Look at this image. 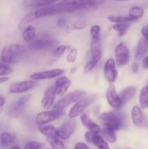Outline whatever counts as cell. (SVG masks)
I'll return each instance as SVG.
<instances>
[{"instance_id":"obj_1","label":"cell","mask_w":148,"mask_h":149,"mask_svg":"<svg viewBox=\"0 0 148 149\" xmlns=\"http://www.w3.org/2000/svg\"><path fill=\"white\" fill-rule=\"evenodd\" d=\"M78 10H81V9L77 7H74V6L68 5V4H63L62 2H59L57 4H53L49 6H46V7H39L34 12H31V13L33 15V19L35 20L36 19L49 17V16H53L55 15L73 13V12H75Z\"/></svg>"},{"instance_id":"obj_2","label":"cell","mask_w":148,"mask_h":149,"mask_svg":"<svg viewBox=\"0 0 148 149\" xmlns=\"http://www.w3.org/2000/svg\"><path fill=\"white\" fill-rule=\"evenodd\" d=\"M23 48L19 44L7 45L1 52V61L5 64H15L21 59Z\"/></svg>"},{"instance_id":"obj_3","label":"cell","mask_w":148,"mask_h":149,"mask_svg":"<svg viewBox=\"0 0 148 149\" xmlns=\"http://www.w3.org/2000/svg\"><path fill=\"white\" fill-rule=\"evenodd\" d=\"M87 95V93L84 90H75L68 94L65 95L59 100L55 102L52 106V109H64L71 105L74 104L78 100H81L83 97Z\"/></svg>"},{"instance_id":"obj_4","label":"cell","mask_w":148,"mask_h":149,"mask_svg":"<svg viewBox=\"0 0 148 149\" xmlns=\"http://www.w3.org/2000/svg\"><path fill=\"white\" fill-rule=\"evenodd\" d=\"M97 95L96 94L86 96L81 100H78L76 103L73 104V106L70 109L68 116L71 119H74L84 113V111L88 109L90 106L93 104L97 100Z\"/></svg>"},{"instance_id":"obj_5","label":"cell","mask_w":148,"mask_h":149,"mask_svg":"<svg viewBox=\"0 0 148 149\" xmlns=\"http://www.w3.org/2000/svg\"><path fill=\"white\" fill-rule=\"evenodd\" d=\"M65 109H55L52 110H45L40 112L36 115L35 118V122L38 126L47 125L50 122H54L65 115Z\"/></svg>"},{"instance_id":"obj_6","label":"cell","mask_w":148,"mask_h":149,"mask_svg":"<svg viewBox=\"0 0 148 149\" xmlns=\"http://www.w3.org/2000/svg\"><path fill=\"white\" fill-rule=\"evenodd\" d=\"M103 127L110 128L115 131L120 130L122 126V119L120 116L114 112H104L98 117Z\"/></svg>"},{"instance_id":"obj_7","label":"cell","mask_w":148,"mask_h":149,"mask_svg":"<svg viewBox=\"0 0 148 149\" xmlns=\"http://www.w3.org/2000/svg\"><path fill=\"white\" fill-rule=\"evenodd\" d=\"M115 61L118 67L125 66L130 61V50L123 42H120L116 45L115 49Z\"/></svg>"},{"instance_id":"obj_8","label":"cell","mask_w":148,"mask_h":149,"mask_svg":"<svg viewBox=\"0 0 148 149\" xmlns=\"http://www.w3.org/2000/svg\"><path fill=\"white\" fill-rule=\"evenodd\" d=\"M37 81L36 80H26L20 82H15L9 87V92L12 94H19L30 91L37 85Z\"/></svg>"},{"instance_id":"obj_9","label":"cell","mask_w":148,"mask_h":149,"mask_svg":"<svg viewBox=\"0 0 148 149\" xmlns=\"http://www.w3.org/2000/svg\"><path fill=\"white\" fill-rule=\"evenodd\" d=\"M115 61L113 58H108L104 63V77L106 81L110 84H113L118 77V70Z\"/></svg>"},{"instance_id":"obj_10","label":"cell","mask_w":148,"mask_h":149,"mask_svg":"<svg viewBox=\"0 0 148 149\" xmlns=\"http://www.w3.org/2000/svg\"><path fill=\"white\" fill-rule=\"evenodd\" d=\"M105 98L109 106L114 109H120L123 106L121 99L115 87L111 84L106 90Z\"/></svg>"},{"instance_id":"obj_11","label":"cell","mask_w":148,"mask_h":149,"mask_svg":"<svg viewBox=\"0 0 148 149\" xmlns=\"http://www.w3.org/2000/svg\"><path fill=\"white\" fill-rule=\"evenodd\" d=\"M65 71L62 68H55V69L47 70V71H39V72L33 73L30 75V79L36 81L39 80L50 79L57 78L59 76L62 75Z\"/></svg>"},{"instance_id":"obj_12","label":"cell","mask_w":148,"mask_h":149,"mask_svg":"<svg viewBox=\"0 0 148 149\" xmlns=\"http://www.w3.org/2000/svg\"><path fill=\"white\" fill-rule=\"evenodd\" d=\"M71 85V81L68 77L65 76H59L57 77V79L54 84L56 95L58 97H62L66 94Z\"/></svg>"},{"instance_id":"obj_13","label":"cell","mask_w":148,"mask_h":149,"mask_svg":"<svg viewBox=\"0 0 148 149\" xmlns=\"http://www.w3.org/2000/svg\"><path fill=\"white\" fill-rule=\"evenodd\" d=\"M56 93H55L54 85H50L45 90L41 101V106L44 110H49L52 108L55 103L56 98Z\"/></svg>"},{"instance_id":"obj_14","label":"cell","mask_w":148,"mask_h":149,"mask_svg":"<svg viewBox=\"0 0 148 149\" xmlns=\"http://www.w3.org/2000/svg\"><path fill=\"white\" fill-rule=\"evenodd\" d=\"M56 44H57V42L52 39H35L28 42V48L33 52H38L42 49L52 47L54 45H56Z\"/></svg>"},{"instance_id":"obj_15","label":"cell","mask_w":148,"mask_h":149,"mask_svg":"<svg viewBox=\"0 0 148 149\" xmlns=\"http://www.w3.org/2000/svg\"><path fill=\"white\" fill-rule=\"evenodd\" d=\"M60 2L77 7L79 9H84L101 5L104 0H62Z\"/></svg>"},{"instance_id":"obj_16","label":"cell","mask_w":148,"mask_h":149,"mask_svg":"<svg viewBox=\"0 0 148 149\" xmlns=\"http://www.w3.org/2000/svg\"><path fill=\"white\" fill-rule=\"evenodd\" d=\"M75 124L72 121H68L62 124L59 128L57 129V136L62 141L69 139L75 130Z\"/></svg>"},{"instance_id":"obj_17","label":"cell","mask_w":148,"mask_h":149,"mask_svg":"<svg viewBox=\"0 0 148 149\" xmlns=\"http://www.w3.org/2000/svg\"><path fill=\"white\" fill-rule=\"evenodd\" d=\"M90 50H91V58L99 63L102 55L100 36L94 39H91Z\"/></svg>"},{"instance_id":"obj_18","label":"cell","mask_w":148,"mask_h":149,"mask_svg":"<svg viewBox=\"0 0 148 149\" xmlns=\"http://www.w3.org/2000/svg\"><path fill=\"white\" fill-rule=\"evenodd\" d=\"M80 120L81 124L89 131L94 133H100L101 128L97 124H96L86 113H82L80 115Z\"/></svg>"},{"instance_id":"obj_19","label":"cell","mask_w":148,"mask_h":149,"mask_svg":"<svg viewBox=\"0 0 148 149\" xmlns=\"http://www.w3.org/2000/svg\"><path fill=\"white\" fill-rule=\"evenodd\" d=\"M131 119L133 125L136 127H142L144 123V113L140 106H134L131 109Z\"/></svg>"},{"instance_id":"obj_20","label":"cell","mask_w":148,"mask_h":149,"mask_svg":"<svg viewBox=\"0 0 148 149\" xmlns=\"http://www.w3.org/2000/svg\"><path fill=\"white\" fill-rule=\"evenodd\" d=\"M136 91H137V87L136 86H129L121 90V92L119 93V96L121 99L123 106H124L127 102H129L134 97Z\"/></svg>"},{"instance_id":"obj_21","label":"cell","mask_w":148,"mask_h":149,"mask_svg":"<svg viewBox=\"0 0 148 149\" xmlns=\"http://www.w3.org/2000/svg\"><path fill=\"white\" fill-rule=\"evenodd\" d=\"M59 0H23V4L25 7H42L51 5Z\"/></svg>"},{"instance_id":"obj_22","label":"cell","mask_w":148,"mask_h":149,"mask_svg":"<svg viewBox=\"0 0 148 149\" xmlns=\"http://www.w3.org/2000/svg\"><path fill=\"white\" fill-rule=\"evenodd\" d=\"M148 52V42H147L143 38L140 39L138 42L136 47L135 58L138 61L142 59Z\"/></svg>"},{"instance_id":"obj_23","label":"cell","mask_w":148,"mask_h":149,"mask_svg":"<svg viewBox=\"0 0 148 149\" xmlns=\"http://www.w3.org/2000/svg\"><path fill=\"white\" fill-rule=\"evenodd\" d=\"M91 143L94 144L97 149H110L107 142L100 135V133H94L93 132Z\"/></svg>"},{"instance_id":"obj_24","label":"cell","mask_w":148,"mask_h":149,"mask_svg":"<svg viewBox=\"0 0 148 149\" xmlns=\"http://www.w3.org/2000/svg\"><path fill=\"white\" fill-rule=\"evenodd\" d=\"M36 29L33 26L29 25L26 26L24 29H23L22 31V38L24 41L28 42H30L36 39Z\"/></svg>"},{"instance_id":"obj_25","label":"cell","mask_w":148,"mask_h":149,"mask_svg":"<svg viewBox=\"0 0 148 149\" xmlns=\"http://www.w3.org/2000/svg\"><path fill=\"white\" fill-rule=\"evenodd\" d=\"M115 132L116 131L113 130L110 128L103 127L102 129H101L100 133L107 142L110 143H114L117 141V135H116Z\"/></svg>"},{"instance_id":"obj_26","label":"cell","mask_w":148,"mask_h":149,"mask_svg":"<svg viewBox=\"0 0 148 149\" xmlns=\"http://www.w3.org/2000/svg\"><path fill=\"white\" fill-rule=\"evenodd\" d=\"M15 140V137L13 134L10 132H3L0 135V145L4 148H7L13 144Z\"/></svg>"},{"instance_id":"obj_27","label":"cell","mask_w":148,"mask_h":149,"mask_svg":"<svg viewBox=\"0 0 148 149\" xmlns=\"http://www.w3.org/2000/svg\"><path fill=\"white\" fill-rule=\"evenodd\" d=\"M47 142L50 144L52 149H65V145L57 135H52L46 137Z\"/></svg>"},{"instance_id":"obj_28","label":"cell","mask_w":148,"mask_h":149,"mask_svg":"<svg viewBox=\"0 0 148 149\" xmlns=\"http://www.w3.org/2000/svg\"><path fill=\"white\" fill-rule=\"evenodd\" d=\"M30 97H31V95L28 94V95H25L22 96L20 99H18V100L16 101V103H15L14 106H13V109H12L13 113H17V112H20V111L25 107V106L28 103Z\"/></svg>"},{"instance_id":"obj_29","label":"cell","mask_w":148,"mask_h":149,"mask_svg":"<svg viewBox=\"0 0 148 149\" xmlns=\"http://www.w3.org/2000/svg\"><path fill=\"white\" fill-rule=\"evenodd\" d=\"M144 14H145V10L142 7L134 6L129 9L128 16L131 19L132 21H135L143 17Z\"/></svg>"},{"instance_id":"obj_30","label":"cell","mask_w":148,"mask_h":149,"mask_svg":"<svg viewBox=\"0 0 148 149\" xmlns=\"http://www.w3.org/2000/svg\"><path fill=\"white\" fill-rule=\"evenodd\" d=\"M139 102L142 109L148 108V86L143 87L141 90L139 96Z\"/></svg>"},{"instance_id":"obj_31","label":"cell","mask_w":148,"mask_h":149,"mask_svg":"<svg viewBox=\"0 0 148 149\" xmlns=\"http://www.w3.org/2000/svg\"><path fill=\"white\" fill-rule=\"evenodd\" d=\"M131 26L130 22H126V23H115L113 26V29L118 33L119 36H123L127 32L128 29Z\"/></svg>"},{"instance_id":"obj_32","label":"cell","mask_w":148,"mask_h":149,"mask_svg":"<svg viewBox=\"0 0 148 149\" xmlns=\"http://www.w3.org/2000/svg\"><path fill=\"white\" fill-rule=\"evenodd\" d=\"M39 130L45 137L52 135H57V128H55L53 125H48V124L47 125H39Z\"/></svg>"},{"instance_id":"obj_33","label":"cell","mask_w":148,"mask_h":149,"mask_svg":"<svg viewBox=\"0 0 148 149\" xmlns=\"http://www.w3.org/2000/svg\"><path fill=\"white\" fill-rule=\"evenodd\" d=\"M108 20L113 23H126V22H132V20L129 16L122 15H112L108 17Z\"/></svg>"},{"instance_id":"obj_34","label":"cell","mask_w":148,"mask_h":149,"mask_svg":"<svg viewBox=\"0 0 148 149\" xmlns=\"http://www.w3.org/2000/svg\"><path fill=\"white\" fill-rule=\"evenodd\" d=\"M67 48H68V46L65 45H59V46L56 47L55 49L52 52V56L55 57V58H59V57H61L65 53Z\"/></svg>"},{"instance_id":"obj_35","label":"cell","mask_w":148,"mask_h":149,"mask_svg":"<svg viewBox=\"0 0 148 149\" xmlns=\"http://www.w3.org/2000/svg\"><path fill=\"white\" fill-rule=\"evenodd\" d=\"M13 72L12 68L5 63H0V77H6Z\"/></svg>"},{"instance_id":"obj_36","label":"cell","mask_w":148,"mask_h":149,"mask_svg":"<svg viewBox=\"0 0 148 149\" xmlns=\"http://www.w3.org/2000/svg\"><path fill=\"white\" fill-rule=\"evenodd\" d=\"M77 56H78V49L76 48H73L69 51V52L67 55V61L71 63H73L76 61Z\"/></svg>"},{"instance_id":"obj_37","label":"cell","mask_w":148,"mask_h":149,"mask_svg":"<svg viewBox=\"0 0 148 149\" xmlns=\"http://www.w3.org/2000/svg\"><path fill=\"white\" fill-rule=\"evenodd\" d=\"M86 26L87 23L86 20H78L72 23L71 28L73 30H81V29H84Z\"/></svg>"},{"instance_id":"obj_38","label":"cell","mask_w":148,"mask_h":149,"mask_svg":"<svg viewBox=\"0 0 148 149\" xmlns=\"http://www.w3.org/2000/svg\"><path fill=\"white\" fill-rule=\"evenodd\" d=\"M97 63H98L97 61H94V60H93L92 58H90L89 61L86 63V64L85 66H84V72L85 73V74H88V73H89L90 71H92L93 68L97 65Z\"/></svg>"},{"instance_id":"obj_39","label":"cell","mask_w":148,"mask_h":149,"mask_svg":"<svg viewBox=\"0 0 148 149\" xmlns=\"http://www.w3.org/2000/svg\"><path fill=\"white\" fill-rule=\"evenodd\" d=\"M100 31L101 27L99 25H94L89 29V33L91 39H94L100 36Z\"/></svg>"},{"instance_id":"obj_40","label":"cell","mask_w":148,"mask_h":149,"mask_svg":"<svg viewBox=\"0 0 148 149\" xmlns=\"http://www.w3.org/2000/svg\"><path fill=\"white\" fill-rule=\"evenodd\" d=\"M43 146V144L37 141H30L26 144L23 149H41Z\"/></svg>"},{"instance_id":"obj_41","label":"cell","mask_w":148,"mask_h":149,"mask_svg":"<svg viewBox=\"0 0 148 149\" xmlns=\"http://www.w3.org/2000/svg\"><path fill=\"white\" fill-rule=\"evenodd\" d=\"M56 25L59 28H64L67 25V20L65 17H59L56 22Z\"/></svg>"},{"instance_id":"obj_42","label":"cell","mask_w":148,"mask_h":149,"mask_svg":"<svg viewBox=\"0 0 148 149\" xmlns=\"http://www.w3.org/2000/svg\"><path fill=\"white\" fill-rule=\"evenodd\" d=\"M141 33H142V38L148 42V26H144L141 30Z\"/></svg>"},{"instance_id":"obj_43","label":"cell","mask_w":148,"mask_h":149,"mask_svg":"<svg viewBox=\"0 0 148 149\" xmlns=\"http://www.w3.org/2000/svg\"><path fill=\"white\" fill-rule=\"evenodd\" d=\"M74 149H89L88 146L83 142H78L75 144Z\"/></svg>"},{"instance_id":"obj_44","label":"cell","mask_w":148,"mask_h":149,"mask_svg":"<svg viewBox=\"0 0 148 149\" xmlns=\"http://www.w3.org/2000/svg\"><path fill=\"white\" fill-rule=\"evenodd\" d=\"M142 66L144 67L145 68H148V55H145V57L142 59Z\"/></svg>"},{"instance_id":"obj_45","label":"cell","mask_w":148,"mask_h":149,"mask_svg":"<svg viewBox=\"0 0 148 149\" xmlns=\"http://www.w3.org/2000/svg\"><path fill=\"white\" fill-rule=\"evenodd\" d=\"M131 69L132 72H133V74H136V73L138 72V71H139V65H138V64L136 63H134L132 65Z\"/></svg>"},{"instance_id":"obj_46","label":"cell","mask_w":148,"mask_h":149,"mask_svg":"<svg viewBox=\"0 0 148 149\" xmlns=\"http://www.w3.org/2000/svg\"><path fill=\"white\" fill-rule=\"evenodd\" d=\"M10 80V77H0V84H3Z\"/></svg>"},{"instance_id":"obj_47","label":"cell","mask_w":148,"mask_h":149,"mask_svg":"<svg viewBox=\"0 0 148 149\" xmlns=\"http://www.w3.org/2000/svg\"><path fill=\"white\" fill-rule=\"evenodd\" d=\"M5 104V98L2 96H0V108L2 107Z\"/></svg>"},{"instance_id":"obj_48","label":"cell","mask_w":148,"mask_h":149,"mask_svg":"<svg viewBox=\"0 0 148 149\" xmlns=\"http://www.w3.org/2000/svg\"><path fill=\"white\" fill-rule=\"evenodd\" d=\"M10 149H20V148L19 146H15L11 147Z\"/></svg>"},{"instance_id":"obj_49","label":"cell","mask_w":148,"mask_h":149,"mask_svg":"<svg viewBox=\"0 0 148 149\" xmlns=\"http://www.w3.org/2000/svg\"><path fill=\"white\" fill-rule=\"evenodd\" d=\"M112 1H132V0H112Z\"/></svg>"},{"instance_id":"obj_50","label":"cell","mask_w":148,"mask_h":149,"mask_svg":"<svg viewBox=\"0 0 148 149\" xmlns=\"http://www.w3.org/2000/svg\"><path fill=\"white\" fill-rule=\"evenodd\" d=\"M126 149H131V148H126Z\"/></svg>"},{"instance_id":"obj_51","label":"cell","mask_w":148,"mask_h":149,"mask_svg":"<svg viewBox=\"0 0 148 149\" xmlns=\"http://www.w3.org/2000/svg\"><path fill=\"white\" fill-rule=\"evenodd\" d=\"M46 149H50V148H46Z\"/></svg>"}]
</instances>
